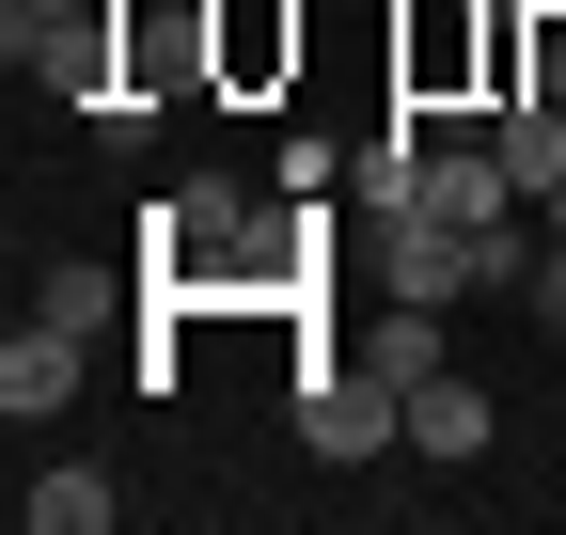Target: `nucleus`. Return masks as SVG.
Listing matches in <instances>:
<instances>
[{"mask_svg":"<svg viewBox=\"0 0 566 535\" xmlns=\"http://www.w3.org/2000/svg\"><path fill=\"white\" fill-rule=\"evenodd\" d=\"M63 394H80V331L48 315V331H17V347H0V410L32 426V410H63Z\"/></svg>","mask_w":566,"mask_h":535,"instance_id":"39448f33","label":"nucleus"},{"mask_svg":"<svg viewBox=\"0 0 566 535\" xmlns=\"http://www.w3.org/2000/svg\"><path fill=\"white\" fill-rule=\"evenodd\" d=\"M142 237H158V268H189V284H237V252H252V189H237V174H189Z\"/></svg>","mask_w":566,"mask_h":535,"instance_id":"f03ea898","label":"nucleus"},{"mask_svg":"<svg viewBox=\"0 0 566 535\" xmlns=\"http://www.w3.org/2000/svg\"><path fill=\"white\" fill-rule=\"evenodd\" d=\"M17 520H32V535H111V520H126V489L63 457V473H32V489H17Z\"/></svg>","mask_w":566,"mask_h":535,"instance_id":"423d86ee","label":"nucleus"},{"mask_svg":"<svg viewBox=\"0 0 566 535\" xmlns=\"http://www.w3.org/2000/svg\"><path fill=\"white\" fill-rule=\"evenodd\" d=\"M378 300H424V315L472 300V237H457V221H394V237H378Z\"/></svg>","mask_w":566,"mask_h":535,"instance_id":"7ed1b4c3","label":"nucleus"},{"mask_svg":"<svg viewBox=\"0 0 566 535\" xmlns=\"http://www.w3.org/2000/svg\"><path fill=\"white\" fill-rule=\"evenodd\" d=\"M409 457H488V394H472L457 363L409 378Z\"/></svg>","mask_w":566,"mask_h":535,"instance_id":"20e7f679","label":"nucleus"},{"mask_svg":"<svg viewBox=\"0 0 566 535\" xmlns=\"http://www.w3.org/2000/svg\"><path fill=\"white\" fill-rule=\"evenodd\" d=\"M504 17H535V0H504Z\"/></svg>","mask_w":566,"mask_h":535,"instance_id":"1a4fd4ad","label":"nucleus"},{"mask_svg":"<svg viewBox=\"0 0 566 535\" xmlns=\"http://www.w3.org/2000/svg\"><path fill=\"white\" fill-rule=\"evenodd\" d=\"M535 237H566V189H551V206H535Z\"/></svg>","mask_w":566,"mask_h":535,"instance_id":"6e6552de","label":"nucleus"},{"mask_svg":"<svg viewBox=\"0 0 566 535\" xmlns=\"http://www.w3.org/2000/svg\"><path fill=\"white\" fill-rule=\"evenodd\" d=\"M300 441H315V457H378V441H409V378L363 363V347L300 363Z\"/></svg>","mask_w":566,"mask_h":535,"instance_id":"f257e3e1","label":"nucleus"},{"mask_svg":"<svg viewBox=\"0 0 566 535\" xmlns=\"http://www.w3.org/2000/svg\"><path fill=\"white\" fill-rule=\"evenodd\" d=\"M520 300H535V315L566 331V237H535V284H520Z\"/></svg>","mask_w":566,"mask_h":535,"instance_id":"0eeeda50","label":"nucleus"}]
</instances>
